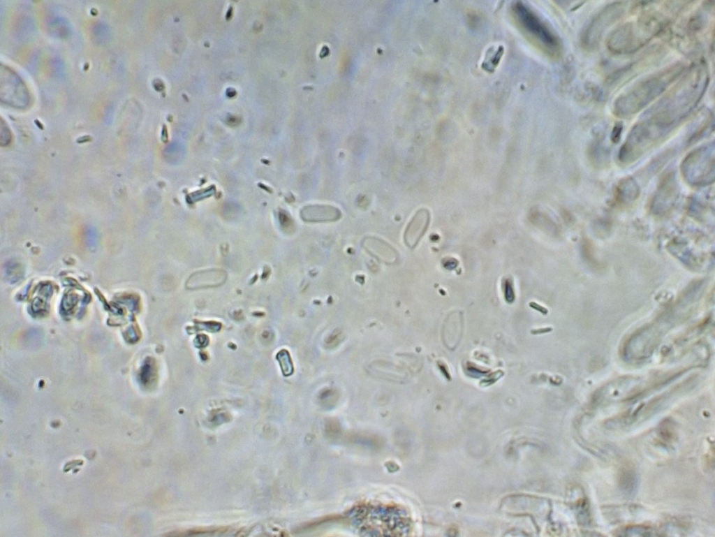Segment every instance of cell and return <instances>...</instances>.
<instances>
[{
	"instance_id": "6da1fadb",
	"label": "cell",
	"mask_w": 715,
	"mask_h": 537,
	"mask_svg": "<svg viewBox=\"0 0 715 537\" xmlns=\"http://www.w3.org/2000/svg\"><path fill=\"white\" fill-rule=\"evenodd\" d=\"M709 80L705 63L693 64L678 83L647 111L645 117L672 130L699 103Z\"/></svg>"
},
{
	"instance_id": "7a4b0ae2",
	"label": "cell",
	"mask_w": 715,
	"mask_h": 537,
	"mask_svg": "<svg viewBox=\"0 0 715 537\" xmlns=\"http://www.w3.org/2000/svg\"><path fill=\"white\" fill-rule=\"evenodd\" d=\"M685 69L683 63L674 64L638 82L617 98L613 113L623 118L637 113L663 93Z\"/></svg>"
},
{
	"instance_id": "3957f363",
	"label": "cell",
	"mask_w": 715,
	"mask_h": 537,
	"mask_svg": "<svg viewBox=\"0 0 715 537\" xmlns=\"http://www.w3.org/2000/svg\"><path fill=\"white\" fill-rule=\"evenodd\" d=\"M668 23L664 15L648 12L613 30L607 40V49L616 54L633 53L658 35Z\"/></svg>"
},
{
	"instance_id": "277c9868",
	"label": "cell",
	"mask_w": 715,
	"mask_h": 537,
	"mask_svg": "<svg viewBox=\"0 0 715 537\" xmlns=\"http://www.w3.org/2000/svg\"><path fill=\"white\" fill-rule=\"evenodd\" d=\"M512 15L522 34L540 51L553 59L561 57L560 39L529 7L521 2L515 3Z\"/></svg>"
},
{
	"instance_id": "5b68a950",
	"label": "cell",
	"mask_w": 715,
	"mask_h": 537,
	"mask_svg": "<svg viewBox=\"0 0 715 537\" xmlns=\"http://www.w3.org/2000/svg\"><path fill=\"white\" fill-rule=\"evenodd\" d=\"M627 5L625 1L612 2L598 11L582 33V46L588 50L596 48L605 31L623 16Z\"/></svg>"
},
{
	"instance_id": "8992f818",
	"label": "cell",
	"mask_w": 715,
	"mask_h": 537,
	"mask_svg": "<svg viewBox=\"0 0 715 537\" xmlns=\"http://www.w3.org/2000/svg\"><path fill=\"white\" fill-rule=\"evenodd\" d=\"M681 170L684 178L695 185H704L714 181V145L700 147L691 152L684 160Z\"/></svg>"
},
{
	"instance_id": "52a82bcc",
	"label": "cell",
	"mask_w": 715,
	"mask_h": 537,
	"mask_svg": "<svg viewBox=\"0 0 715 537\" xmlns=\"http://www.w3.org/2000/svg\"><path fill=\"white\" fill-rule=\"evenodd\" d=\"M0 99L17 108H23L29 103L28 91L21 78L3 64L0 66Z\"/></svg>"
},
{
	"instance_id": "ba28073f",
	"label": "cell",
	"mask_w": 715,
	"mask_h": 537,
	"mask_svg": "<svg viewBox=\"0 0 715 537\" xmlns=\"http://www.w3.org/2000/svg\"><path fill=\"white\" fill-rule=\"evenodd\" d=\"M676 183L675 177L672 174L664 177L653 199L651 207L654 212L664 213L671 207L677 195Z\"/></svg>"
},
{
	"instance_id": "9c48e42d",
	"label": "cell",
	"mask_w": 715,
	"mask_h": 537,
	"mask_svg": "<svg viewBox=\"0 0 715 537\" xmlns=\"http://www.w3.org/2000/svg\"><path fill=\"white\" fill-rule=\"evenodd\" d=\"M430 214L427 209H420L417 211L410 221L404 233V242L411 248L414 247L428 228Z\"/></svg>"
},
{
	"instance_id": "30bf717a",
	"label": "cell",
	"mask_w": 715,
	"mask_h": 537,
	"mask_svg": "<svg viewBox=\"0 0 715 537\" xmlns=\"http://www.w3.org/2000/svg\"><path fill=\"white\" fill-rule=\"evenodd\" d=\"M300 215L307 222H331L339 220L341 212L330 205H309L302 208Z\"/></svg>"
},
{
	"instance_id": "8fae6325",
	"label": "cell",
	"mask_w": 715,
	"mask_h": 537,
	"mask_svg": "<svg viewBox=\"0 0 715 537\" xmlns=\"http://www.w3.org/2000/svg\"><path fill=\"white\" fill-rule=\"evenodd\" d=\"M365 249L385 262H392L396 259L395 250L386 242L376 237H367L363 241Z\"/></svg>"
},
{
	"instance_id": "7c38bea8",
	"label": "cell",
	"mask_w": 715,
	"mask_h": 537,
	"mask_svg": "<svg viewBox=\"0 0 715 537\" xmlns=\"http://www.w3.org/2000/svg\"><path fill=\"white\" fill-rule=\"evenodd\" d=\"M639 195V187L630 177L622 179L617 188V199L621 204H629L636 200Z\"/></svg>"
},
{
	"instance_id": "4fadbf2b",
	"label": "cell",
	"mask_w": 715,
	"mask_h": 537,
	"mask_svg": "<svg viewBox=\"0 0 715 537\" xmlns=\"http://www.w3.org/2000/svg\"><path fill=\"white\" fill-rule=\"evenodd\" d=\"M619 485L626 493L631 494L637 487V478L635 471L631 469L625 468L620 471Z\"/></svg>"
},
{
	"instance_id": "5bb4252c",
	"label": "cell",
	"mask_w": 715,
	"mask_h": 537,
	"mask_svg": "<svg viewBox=\"0 0 715 537\" xmlns=\"http://www.w3.org/2000/svg\"><path fill=\"white\" fill-rule=\"evenodd\" d=\"M52 34L58 37H66L70 33V28L68 22L62 18L54 19L50 26Z\"/></svg>"
},
{
	"instance_id": "9a60e30c",
	"label": "cell",
	"mask_w": 715,
	"mask_h": 537,
	"mask_svg": "<svg viewBox=\"0 0 715 537\" xmlns=\"http://www.w3.org/2000/svg\"><path fill=\"white\" fill-rule=\"evenodd\" d=\"M11 139L10 132L4 123L3 120L1 119L0 124V142L2 146L7 145Z\"/></svg>"
},
{
	"instance_id": "2e32d148",
	"label": "cell",
	"mask_w": 715,
	"mask_h": 537,
	"mask_svg": "<svg viewBox=\"0 0 715 537\" xmlns=\"http://www.w3.org/2000/svg\"><path fill=\"white\" fill-rule=\"evenodd\" d=\"M94 30L95 36L98 38L100 41H105L108 38L109 33L105 25L101 24H98Z\"/></svg>"
},
{
	"instance_id": "e0dca14e",
	"label": "cell",
	"mask_w": 715,
	"mask_h": 537,
	"mask_svg": "<svg viewBox=\"0 0 715 537\" xmlns=\"http://www.w3.org/2000/svg\"><path fill=\"white\" fill-rule=\"evenodd\" d=\"M622 131V124L619 122L615 124L612 133V140L614 142L619 141Z\"/></svg>"
}]
</instances>
